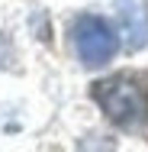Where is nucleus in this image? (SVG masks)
I'll list each match as a JSON object with an SVG mask.
<instances>
[{
    "instance_id": "nucleus-1",
    "label": "nucleus",
    "mask_w": 148,
    "mask_h": 152,
    "mask_svg": "<svg viewBox=\"0 0 148 152\" xmlns=\"http://www.w3.org/2000/svg\"><path fill=\"white\" fill-rule=\"evenodd\" d=\"M93 100L122 129H135L148 117V91L129 75H113L93 84Z\"/></svg>"
},
{
    "instance_id": "nucleus-2",
    "label": "nucleus",
    "mask_w": 148,
    "mask_h": 152,
    "mask_svg": "<svg viewBox=\"0 0 148 152\" xmlns=\"http://www.w3.org/2000/svg\"><path fill=\"white\" fill-rule=\"evenodd\" d=\"M68 39L74 55L87 68H100L110 58H116L119 52V32L106 16H97V13H77L68 23Z\"/></svg>"
},
{
    "instance_id": "nucleus-3",
    "label": "nucleus",
    "mask_w": 148,
    "mask_h": 152,
    "mask_svg": "<svg viewBox=\"0 0 148 152\" xmlns=\"http://www.w3.org/2000/svg\"><path fill=\"white\" fill-rule=\"evenodd\" d=\"M116 7L122 45L129 52H139L148 45V0H113Z\"/></svg>"
},
{
    "instance_id": "nucleus-4",
    "label": "nucleus",
    "mask_w": 148,
    "mask_h": 152,
    "mask_svg": "<svg viewBox=\"0 0 148 152\" xmlns=\"http://www.w3.org/2000/svg\"><path fill=\"white\" fill-rule=\"evenodd\" d=\"M77 152H116V142H113V136L87 133V136L77 142Z\"/></svg>"
}]
</instances>
